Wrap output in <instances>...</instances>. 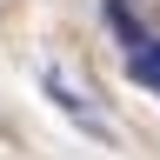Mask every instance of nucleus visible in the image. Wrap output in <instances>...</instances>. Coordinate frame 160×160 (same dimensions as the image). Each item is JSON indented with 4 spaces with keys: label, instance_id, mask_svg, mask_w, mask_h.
<instances>
[{
    "label": "nucleus",
    "instance_id": "obj_1",
    "mask_svg": "<svg viewBox=\"0 0 160 160\" xmlns=\"http://www.w3.org/2000/svg\"><path fill=\"white\" fill-rule=\"evenodd\" d=\"M47 93L60 100V113H67V120H80V127H87V133H100V140H107V120H100V113L87 107V100H80V93L67 87V80H60V73H47Z\"/></svg>",
    "mask_w": 160,
    "mask_h": 160
},
{
    "label": "nucleus",
    "instance_id": "obj_2",
    "mask_svg": "<svg viewBox=\"0 0 160 160\" xmlns=\"http://www.w3.org/2000/svg\"><path fill=\"white\" fill-rule=\"evenodd\" d=\"M133 73H140V80H153V87H160V53H140V60H133Z\"/></svg>",
    "mask_w": 160,
    "mask_h": 160
},
{
    "label": "nucleus",
    "instance_id": "obj_3",
    "mask_svg": "<svg viewBox=\"0 0 160 160\" xmlns=\"http://www.w3.org/2000/svg\"><path fill=\"white\" fill-rule=\"evenodd\" d=\"M13 7H20V0H0V20H7V13H13Z\"/></svg>",
    "mask_w": 160,
    "mask_h": 160
}]
</instances>
